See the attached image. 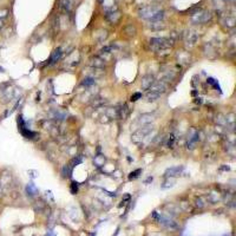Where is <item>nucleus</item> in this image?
Instances as JSON below:
<instances>
[{
    "instance_id": "f257e3e1",
    "label": "nucleus",
    "mask_w": 236,
    "mask_h": 236,
    "mask_svg": "<svg viewBox=\"0 0 236 236\" xmlns=\"http://www.w3.org/2000/svg\"><path fill=\"white\" fill-rule=\"evenodd\" d=\"M172 45L171 39H167V38H151L150 39V46L152 50L161 52L163 50L169 49Z\"/></svg>"
},
{
    "instance_id": "f03ea898",
    "label": "nucleus",
    "mask_w": 236,
    "mask_h": 236,
    "mask_svg": "<svg viewBox=\"0 0 236 236\" xmlns=\"http://www.w3.org/2000/svg\"><path fill=\"white\" fill-rule=\"evenodd\" d=\"M153 129V126L152 125H149V124H147L145 126H143V128H140L138 129L133 135H132V140L135 142V143H140L142 142L143 140H145L149 135L151 133V131Z\"/></svg>"
},
{
    "instance_id": "7ed1b4c3",
    "label": "nucleus",
    "mask_w": 236,
    "mask_h": 236,
    "mask_svg": "<svg viewBox=\"0 0 236 236\" xmlns=\"http://www.w3.org/2000/svg\"><path fill=\"white\" fill-rule=\"evenodd\" d=\"M157 11H160L157 7H155V6H144L143 8H140V15L142 18H145V19H150L151 17L156 13Z\"/></svg>"
},
{
    "instance_id": "20e7f679",
    "label": "nucleus",
    "mask_w": 236,
    "mask_h": 236,
    "mask_svg": "<svg viewBox=\"0 0 236 236\" xmlns=\"http://www.w3.org/2000/svg\"><path fill=\"white\" fill-rule=\"evenodd\" d=\"M160 222H161L162 224L164 225L167 229H170V230H176L177 228H178V224L171 220V218H168V217H162L160 216V220H158Z\"/></svg>"
},
{
    "instance_id": "39448f33",
    "label": "nucleus",
    "mask_w": 236,
    "mask_h": 236,
    "mask_svg": "<svg viewBox=\"0 0 236 236\" xmlns=\"http://www.w3.org/2000/svg\"><path fill=\"white\" fill-rule=\"evenodd\" d=\"M210 13L209 12H201V13H197V14H194L193 17V22H197V24H202V22H208L210 19Z\"/></svg>"
},
{
    "instance_id": "423d86ee",
    "label": "nucleus",
    "mask_w": 236,
    "mask_h": 236,
    "mask_svg": "<svg viewBox=\"0 0 236 236\" xmlns=\"http://www.w3.org/2000/svg\"><path fill=\"white\" fill-rule=\"evenodd\" d=\"M153 83H155V78L152 75H147L142 78V87L144 90H149Z\"/></svg>"
},
{
    "instance_id": "0eeeda50",
    "label": "nucleus",
    "mask_w": 236,
    "mask_h": 236,
    "mask_svg": "<svg viewBox=\"0 0 236 236\" xmlns=\"http://www.w3.org/2000/svg\"><path fill=\"white\" fill-rule=\"evenodd\" d=\"M184 170L182 165L181 167H174V168H169L167 171H165V176L167 177H176V176H180L182 171Z\"/></svg>"
},
{
    "instance_id": "6e6552de",
    "label": "nucleus",
    "mask_w": 236,
    "mask_h": 236,
    "mask_svg": "<svg viewBox=\"0 0 236 236\" xmlns=\"http://www.w3.org/2000/svg\"><path fill=\"white\" fill-rule=\"evenodd\" d=\"M106 19L109 20L110 22H112V24H116V22L119 20V18H120V13L118 11H113V10H111V11H107L106 12Z\"/></svg>"
},
{
    "instance_id": "1a4fd4ad",
    "label": "nucleus",
    "mask_w": 236,
    "mask_h": 236,
    "mask_svg": "<svg viewBox=\"0 0 236 236\" xmlns=\"http://www.w3.org/2000/svg\"><path fill=\"white\" fill-rule=\"evenodd\" d=\"M60 57H62V50H60V49L54 50L52 56H51L50 59H49V64L52 65V64H54V63H57V62L60 59Z\"/></svg>"
},
{
    "instance_id": "9d476101",
    "label": "nucleus",
    "mask_w": 236,
    "mask_h": 236,
    "mask_svg": "<svg viewBox=\"0 0 236 236\" xmlns=\"http://www.w3.org/2000/svg\"><path fill=\"white\" fill-rule=\"evenodd\" d=\"M152 115L151 113H145V115H142L140 118H138V123L142 124V125H147V124H150L151 122H152Z\"/></svg>"
},
{
    "instance_id": "9b49d317",
    "label": "nucleus",
    "mask_w": 236,
    "mask_h": 236,
    "mask_svg": "<svg viewBox=\"0 0 236 236\" xmlns=\"http://www.w3.org/2000/svg\"><path fill=\"white\" fill-rule=\"evenodd\" d=\"M128 115H129V109H128L126 104H124L123 106H120V109L117 110V116L120 119H125V118L128 117Z\"/></svg>"
},
{
    "instance_id": "f8f14e48",
    "label": "nucleus",
    "mask_w": 236,
    "mask_h": 236,
    "mask_svg": "<svg viewBox=\"0 0 236 236\" xmlns=\"http://www.w3.org/2000/svg\"><path fill=\"white\" fill-rule=\"evenodd\" d=\"M197 39H198V37H197V34H196V33L189 32L188 33V35H187V44H188L189 46H193V45L196 44Z\"/></svg>"
},
{
    "instance_id": "ddd939ff",
    "label": "nucleus",
    "mask_w": 236,
    "mask_h": 236,
    "mask_svg": "<svg viewBox=\"0 0 236 236\" xmlns=\"http://www.w3.org/2000/svg\"><path fill=\"white\" fill-rule=\"evenodd\" d=\"M163 18H164V12L157 11L149 20H150L151 22H161V20H163Z\"/></svg>"
},
{
    "instance_id": "4468645a",
    "label": "nucleus",
    "mask_w": 236,
    "mask_h": 236,
    "mask_svg": "<svg viewBox=\"0 0 236 236\" xmlns=\"http://www.w3.org/2000/svg\"><path fill=\"white\" fill-rule=\"evenodd\" d=\"M70 7H71L70 0H60V1H59V8L63 10L64 12L70 11Z\"/></svg>"
},
{
    "instance_id": "2eb2a0df",
    "label": "nucleus",
    "mask_w": 236,
    "mask_h": 236,
    "mask_svg": "<svg viewBox=\"0 0 236 236\" xmlns=\"http://www.w3.org/2000/svg\"><path fill=\"white\" fill-rule=\"evenodd\" d=\"M160 97H161V95H158V93H156V92H152V91H149V92L147 93V100H148V102H156Z\"/></svg>"
},
{
    "instance_id": "dca6fc26",
    "label": "nucleus",
    "mask_w": 236,
    "mask_h": 236,
    "mask_svg": "<svg viewBox=\"0 0 236 236\" xmlns=\"http://www.w3.org/2000/svg\"><path fill=\"white\" fill-rule=\"evenodd\" d=\"M92 66H95V67H103L104 66V60L103 59H100L99 57H95L93 59H92Z\"/></svg>"
},
{
    "instance_id": "f3484780",
    "label": "nucleus",
    "mask_w": 236,
    "mask_h": 236,
    "mask_svg": "<svg viewBox=\"0 0 236 236\" xmlns=\"http://www.w3.org/2000/svg\"><path fill=\"white\" fill-rule=\"evenodd\" d=\"M104 162H105V158H104L102 155H99V156H96V157H95V164H96L97 167H102V165H104Z\"/></svg>"
},
{
    "instance_id": "a211bd4d",
    "label": "nucleus",
    "mask_w": 236,
    "mask_h": 236,
    "mask_svg": "<svg viewBox=\"0 0 236 236\" xmlns=\"http://www.w3.org/2000/svg\"><path fill=\"white\" fill-rule=\"evenodd\" d=\"M71 174H72V167H71L70 164L66 165V167H64V169H63V175H64V177H70Z\"/></svg>"
},
{
    "instance_id": "6ab92c4d",
    "label": "nucleus",
    "mask_w": 236,
    "mask_h": 236,
    "mask_svg": "<svg viewBox=\"0 0 236 236\" xmlns=\"http://www.w3.org/2000/svg\"><path fill=\"white\" fill-rule=\"evenodd\" d=\"M140 174H142V170H140V169H137V170H135V171L130 172V175H129V180H130V181H132V180H135V178H137V177L140 176Z\"/></svg>"
},
{
    "instance_id": "aec40b11",
    "label": "nucleus",
    "mask_w": 236,
    "mask_h": 236,
    "mask_svg": "<svg viewBox=\"0 0 236 236\" xmlns=\"http://www.w3.org/2000/svg\"><path fill=\"white\" fill-rule=\"evenodd\" d=\"M26 191L30 194L31 196H33L34 194L37 193V189H35V187H34L33 184H29V185H27V188H26Z\"/></svg>"
},
{
    "instance_id": "412c9836",
    "label": "nucleus",
    "mask_w": 236,
    "mask_h": 236,
    "mask_svg": "<svg viewBox=\"0 0 236 236\" xmlns=\"http://www.w3.org/2000/svg\"><path fill=\"white\" fill-rule=\"evenodd\" d=\"M92 84H95V79L93 78H85L83 80V85L84 86H90L92 85Z\"/></svg>"
},
{
    "instance_id": "4be33fe9",
    "label": "nucleus",
    "mask_w": 236,
    "mask_h": 236,
    "mask_svg": "<svg viewBox=\"0 0 236 236\" xmlns=\"http://www.w3.org/2000/svg\"><path fill=\"white\" fill-rule=\"evenodd\" d=\"M174 184H175V181H174V180H168V181L164 182V184L162 185V188H163V189H167V188H169V187H172Z\"/></svg>"
},
{
    "instance_id": "5701e85b",
    "label": "nucleus",
    "mask_w": 236,
    "mask_h": 236,
    "mask_svg": "<svg viewBox=\"0 0 236 236\" xmlns=\"http://www.w3.org/2000/svg\"><path fill=\"white\" fill-rule=\"evenodd\" d=\"M7 15H8V10H5V8L0 10V20L5 19V18H6Z\"/></svg>"
},
{
    "instance_id": "b1692460",
    "label": "nucleus",
    "mask_w": 236,
    "mask_h": 236,
    "mask_svg": "<svg viewBox=\"0 0 236 236\" xmlns=\"http://www.w3.org/2000/svg\"><path fill=\"white\" fill-rule=\"evenodd\" d=\"M196 205H197L198 208H203L204 205H205V203L203 202V198H202V197H198V198L196 200Z\"/></svg>"
},
{
    "instance_id": "393cba45",
    "label": "nucleus",
    "mask_w": 236,
    "mask_h": 236,
    "mask_svg": "<svg viewBox=\"0 0 236 236\" xmlns=\"http://www.w3.org/2000/svg\"><path fill=\"white\" fill-rule=\"evenodd\" d=\"M169 137H170V138L168 140V147H169V148H172V145H174V143H175V136L171 133Z\"/></svg>"
},
{
    "instance_id": "a878e982",
    "label": "nucleus",
    "mask_w": 236,
    "mask_h": 236,
    "mask_svg": "<svg viewBox=\"0 0 236 236\" xmlns=\"http://www.w3.org/2000/svg\"><path fill=\"white\" fill-rule=\"evenodd\" d=\"M77 191H78V185H77V183L76 182H73L71 184V193L77 194Z\"/></svg>"
},
{
    "instance_id": "bb28decb",
    "label": "nucleus",
    "mask_w": 236,
    "mask_h": 236,
    "mask_svg": "<svg viewBox=\"0 0 236 236\" xmlns=\"http://www.w3.org/2000/svg\"><path fill=\"white\" fill-rule=\"evenodd\" d=\"M140 97H142V95H140V92H137V93L132 95V96H131V102H136V100H138Z\"/></svg>"
},
{
    "instance_id": "cd10ccee",
    "label": "nucleus",
    "mask_w": 236,
    "mask_h": 236,
    "mask_svg": "<svg viewBox=\"0 0 236 236\" xmlns=\"http://www.w3.org/2000/svg\"><path fill=\"white\" fill-rule=\"evenodd\" d=\"M112 51V46H105L104 49H102V53H110Z\"/></svg>"
},
{
    "instance_id": "c85d7f7f",
    "label": "nucleus",
    "mask_w": 236,
    "mask_h": 236,
    "mask_svg": "<svg viewBox=\"0 0 236 236\" xmlns=\"http://www.w3.org/2000/svg\"><path fill=\"white\" fill-rule=\"evenodd\" d=\"M2 27H4V22H2V20H0V30H1Z\"/></svg>"
},
{
    "instance_id": "c756f323",
    "label": "nucleus",
    "mask_w": 236,
    "mask_h": 236,
    "mask_svg": "<svg viewBox=\"0 0 236 236\" xmlns=\"http://www.w3.org/2000/svg\"><path fill=\"white\" fill-rule=\"evenodd\" d=\"M2 71H4V69H2V67H0V72H2Z\"/></svg>"
},
{
    "instance_id": "7c9ffc66",
    "label": "nucleus",
    "mask_w": 236,
    "mask_h": 236,
    "mask_svg": "<svg viewBox=\"0 0 236 236\" xmlns=\"http://www.w3.org/2000/svg\"><path fill=\"white\" fill-rule=\"evenodd\" d=\"M99 2H100V4H102V2H103V0H99Z\"/></svg>"
}]
</instances>
